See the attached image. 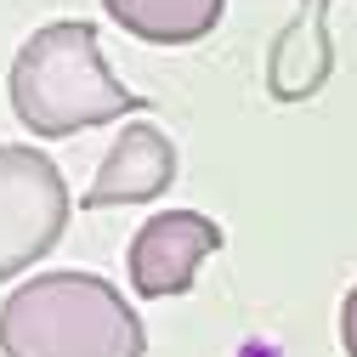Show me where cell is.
I'll use <instances>...</instances> for the list:
<instances>
[{"instance_id": "obj_7", "label": "cell", "mask_w": 357, "mask_h": 357, "mask_svg": "<svg viewBox=\"0 0 357 357\" xmlns=\"http://www.w3.org/2000/svg\"><path fill=\"white\" fill-rule=\"evenodd\" d=\"M102 12L148 46H193L221 23L227 0H102Z\"/></svg>"}, {"instance_id": "obj_3", "label": "cell", "mask_w": 357, "mask_h": 357, "mask_svg": "<svg viewBox=\"0 0 357 357\" xmlns=\"http://www.w3.org/2000/svg\"><path fill=\"white\" fill-rule=\"evenodd\" d=\"M68 210V182L46 153L29 142H0V284L57 250Z\"/></svg>"}, {"instance_id": "obj_1", "label": "cell", "mask_w": 357, "mask_h": 357, "mask_svg": "<svg viewBox=\"0 0 357 357\" xmlns=\"http://www.w3.org/2000/svg\"><path fill=\"white\" fill-rule=\"evenodd\" d=\"M12 114L17 125H29L34 137H79L91 125L125 119V114H142L148 102L137 91L108 74L102 46H97V29L79 23V17H57L46 29H34L17 57H12Z\"/></svg>"}, {"instance_id": "obj_5", "label": "cell", "mask_w": 357, "mask_h": 357, "mask_svg": "<svg viewBox=\"0 0 357 357\" xmlns=\"http://www.w3.org/2000/svg\"><path fill=\"white\" fill-rule=\"evenodd\" d=\"M176 182V142L159 125H125L114 148L102 153L91 188L79 193V210H108V204H148Z\"/></svg>"}, {"instance_id": "obj_2", "label": "cell", "mask_w": 357, "mask_h": 357, "mask_svg": "<svg viewBox=\"0 0 357 357\" xmlns=\"http://www.w3.org/2000/svg\"><path fill=\"white\" fill-rule=\"evenodd\" d=\"M137 306L97 273H40L0 306V357H142Z\"/></svg>"}, {"instance_id": "obj_8", "label": "cell", "mask_w": 357, "mask_h": 357, "mask_svg": "<svg viewBox=\"0 0 357 357\" xmlns=\"http://www.w3.org/2000/svg\"><path fill=\"white\" fill-rule=\"evenodd\" d=\"M340 346H346V357H357V284L340 301Z\"/></svg>"}, {"instance_id": "obj_6", "label": "cell", "mask_w": 357, "mask_h": 357, "mask_svg": "<svg viewBox=\"0 0 357 357\" xmlns=\"http://www.w3.org/2000/svg\"><path fill=\"white\" fill-rule=\"evenodd\" d=\"M335 74V34H329V0H301V12L278 29L266 52V91L273 102H306Z\"/></svg>"}, {"instance_id": "obj_4", "label": "cell", "mask_w": 357, "mask_h": 357, "mask_svg": "<svg viewBox=\"0 0 357 357\" xmlns=\"http://www.w3.org/2000/svg\"><path fill=\"white\" fill-rule=\"evenodd\" d=\"M221 250V227L199 210H165V215H148L137 238H130V289L142 301H170V295H188L199 266Z\"/></svg>"}]
</instances>
